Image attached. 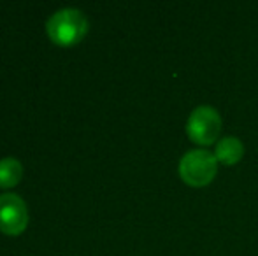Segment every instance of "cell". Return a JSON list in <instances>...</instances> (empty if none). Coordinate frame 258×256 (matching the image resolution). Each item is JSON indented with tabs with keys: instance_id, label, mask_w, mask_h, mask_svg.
Segmentation results:
<instances>
[{
	"instance_id": "cell-1",
	"label": "cell",
	"mask_w": 258,
	"mask_h": 256,
	"mask_svg": "<svg viewBox=\"0 0 258 256\" xmlns=\"http://www.w3.org/2000/svg\"><path fill=\"white\" fill-rule=\"evenodd\" d=\"M49 39L60 46H72L81 41L88 32V20L85 13L76 7H63L54 11L46 21Z\"/></svg>"
},
{
	"instance_id": "cell-2",
	"label": "cell",
	"mask_w": 258,
	"mask_h": 256,
	"mask_svg": "<svg viewBox=\"0 0 258 256\" xmlns=\"http://www.w3.org/2000/svg\"><path fill=\"white\" fill-rule=\"evenodd\" d=\"M218 174V160L214 153L206 149L188 151L179 161V178L191 188H204L211 185Z\"/></svg>"
},
{
	"instance_id": "cell-3",
	"label": "cell",
	"mask_w": 258,
	"mask_h": 256,
	"mask_svg": "<svg viewBox=\"0 0 258 256\" xmlns=\"http://www.w3.org/2000/svg\"><path fill=\"white\" fill-rule=\"evenodd\" d=\"M221 132V118L214 107L199 106L191 111L186 121V133L191 142L199 146H211L218 142Z\"/></svg>"
},
{
	"instance_id": "cell-4",
	"label": "cell",
	"mask_w": 258,
	"mask_h": 256,
	"mask_svg": "<svg viewBox=\"0 0 258 256\" xmlns=\"http://www.w3.org/2000/svg\"><path fill=\"white\" fill-rule=\"evenodd\" d=\"M28 225L27 202L18 193L0 195V230L7 235H18Z\"/></svg>"
},
{
	"instance_id": "cell-5",
	"label": "cell",
	"mask_w": 258,
	"mask_h": 256,
	"mask_svg": "<svg viewBox=\"0 0 258 256\" xmlns=\"http://www.w3.org/2000/svg\"><path fill=\"white\" fill-rule=\"evenodd\" d=\"M214 156L223 165H235L244 156V146H242V142L237 137L234 135L223 137V139H220L216 142Z\"/></svg>"
},
{
	"instance_id": "cell-6",
	"label": "cell",
	"mask_w": 258,
	"mask_h": 256,
	"mask_svg": "<svg viewBox=\"0 0 258 256\" xmlns=\"http://www.w3.org/2000/svg\"><path fill=\"white\" fill-rule=\"evenodd\" d=\"M23 178V165L18 158L6 156L0 160V188H13Z\"/></svg>"
}]
</instances>
